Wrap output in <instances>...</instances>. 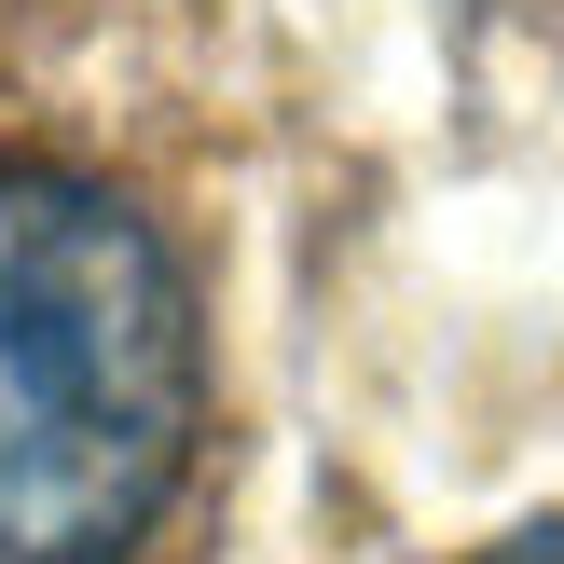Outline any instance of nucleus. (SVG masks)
<instances>
[{
	"label": "nucleus",
	"instance_id": "nucleus-1",
	"mask_svg": "<svg viewBox=\"0 0 564 564\" xmlns=\"http://www.w3.org/2000/svg\"><path fill=\"white\" fill-rule=\"evenodd\" d=\"M180 248L83 165H0V564H124L193 468Z\"/></svg>",
	"mask_w": 564,
	"mask_h": 564
}]
</instances>
